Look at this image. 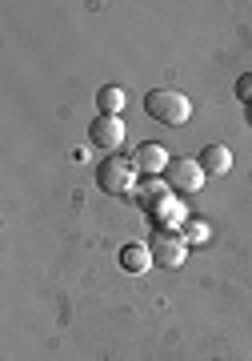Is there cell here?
<instances>
[{"mask_svg":"<svg viewBox=\"0 0 252 361\" xmlns=\"http://www.w3.org/2000/svg\"><path fill=\"white\" fill-rule=\"evenodd\" d=\"M144 113H149L152 121L168 125V129H177V125H184L192 116V101L177 89H149L144 92Z\"/></svg>","mask_w":252,"mask_h":361,"instance_id":"6da1fadb","label":"cell"},{"mask_svg":"<svg viewBox=\"0 0 252 361\" xmlns=\"http://www.w3.org/2000/svg\"><path fill=\"white\" fill-rule=\"evenodd\" d=\"M137 165H132V157H120V153H108L96 165V185H101V193L108 197H128L137 193Z\"/></svg>","mask_w":252,"mask_h":361,"instance_id":"7a4b0ae2","label":"cell"},{"mask_svg":"<svg viewBox=\"0 0 252 361\" xmlns=\"http://www.w3.org/2000/svg\"><path fill=\"white\" fill-rule=\"evenodd\" d=\"M152 265H160V269H180L184 257H189V241H184V233H172V229H160L152 237Z\"/></svg>","mask_w":252,"mask_h":361,"instance_id":"3957f363","label":"cell"},{"mask_svg":"<svg viewBox=\"0 0 252 361\" xmlns=\"http://www.w3.org/2000/svg\"><path fill=\"white\" fill-rule=\"evenodd\" d=\"M164 180H168V189H172V193H201L204 180H208V173L201 169V161L180 157V161H172V165H168Z\"/></svg>","mask_w":252,"mask_h":361,"instance_id":"277c9868","label":"cell"},{"mask_svg":"<svg viewBox=\"0 0 252 361\" xmlns=\"http://www.w3.org/2000/svg\"><path fill=\"white\" fill-rule=\"evenodd\" d=\"M89 145H96V149H104V153H116V149L125 145V121L101 113L89 125Z\"/></svg>","mask_w":252,"mask_h":361,"instance_id":"5b68a950","label":"cell"},{"mask_svg":"<svg viewBox=\"0 0 252 361\" xmlns=\"http://www.w3.org/2000/svg\"><path fill=\"white\" fill-rule=\"evenodd\" d=\"M132 165H137V173H144V177H164L168 173V153H164V145H156V141H144L132 153Z\"/></svg>","mask_w":252,"mask_h":361,"instance_id":"8992f818","label":"cell"},{"mask_svg":"<svg viewBox=\"0 0 252 361\" xmlns=\"http://www.w3.org/2000/svg\"><path fill=\"white\" fill-rule=\"evenodd\" d=\"M196 161H201V169L208 177H225L228 169H232V149L228 145H204Z\"/></svg>","mask_w":252,"mask_h":361,"instance_id":"52a82bcc","label":"cell"},{"mask_svg":"<svg viewBox=\"0 0 252 361\" xmlns=\"http://www.w3.org/2000/svg\"><path fill=\"white\" fill-rule=\"evenodd\" d=\"M120 269H125V273L152 269V249L149 245H125V249H120Z\"/></svg>","mask_w":252,"mask_h":361,"instance_id":"ba28073f","label":"cell"},{"mask_svg":"<svg viewBox=\"0 0 252 361\" xmlns=\"http://www.w3.org/2000/svg\"><path fill=\"white\" fill-rule=\"evenodd\" d=\"M125 104H128V97H125L120 85H104V89L96 92V109H101L104 116H120L125 113Z\"/></svg>","mask_w":252,"mask_h":361,"instance_id":"9c48e42d","label":"cell"},{"mask_svg":"<svg viewBox=\"0 0 252 361\" xmlns=\"http://www.w3.org/2000/svg\"><path fill=\"white\" fill-rule=\"evenodd\" d=\"M168 193H172V189H168V180H160V177H149V180H144V185H140V189H137L140 205L149 209V213H152V209H156V205H160V201H164V197H168Z\"/></svg>","mask_w":252,"mask_h":361,"instance_id":"30bf717a","label":"cell"},{"mask_svg":"<svg viewBox=\"0 0 252 361\" xmlns=\"http://www.w3.org/2000/svg\"><path fill=\"white\" fill-rule=\"evenodd\" d=\"M184 241H189V245H204V241H208V221H201V217L184 221Z\"/></svg>","mask_w":252,"mask_h":361,"instance_id":"8fae6325","label":"cell"},{"mask_svg":"<svg viewBox=\"0 0 252 361\" xmlns=\"http://www.w3.org/2000/svg\"><path fill=\"white\" fill-rule=\"evenodd\" d=\"M237 97H240V104H244V109L252 104V73H244V77L237 80Z\"/></svg>","mask_w":252,"mask_h":361,"instance_id":"7c38bea8","label":"cell"},{"mask_svg":"<svg viewBox=\"0 0 252 361\" xmlns=\"http://www.w3.org/2000/svg\"><path fill=\"white\" fill-rule=\"evenodd\" d=\"M248 125H252V104H248Z\"/></svg>","mask_w":252,"mask_h":361,"instance_id":"4fadbf2b","label":"cell"}]
</instances>
